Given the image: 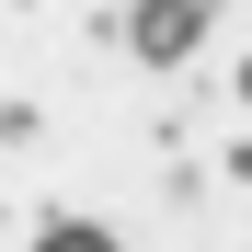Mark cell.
I'll use <instances>...</instances> for the list:
<instances>
[{
	"label": "cell",
	"mask_w": 252,
	"mask_h": 252,
	"mask_svg": "<svg viewBox=\"0 0 252 252\" xmlns=\"http://www.w3.org/2000/svg\"><path fill=\"white\" fill-rule=\"evenodd\" d=\"M229 92H241V103H252V58H241V69H229Z\"/></svg>",
	"instance_id": "cell-3"
},
{
	"label": "cell",
	"mask_w": 252,
	"mask_h": 252,
	"mask_svg": "<svg viewBox=\"0 0 252 252\" xmlns=\"http://www.w3.org/2000/svg\"><path fill=\"white\" fill-rule=\"evenodd\" d=\"M34 252H115V229H103V218H46Z\"/></svg>",
	"instance_id": "cell-2"
},
{
	"label": "cell",
	"mask_w": 252,
	"mask_h": 252,
	"mask_svg": "<svg viewBox=\"0 0 252 252\" xmlns=\"http://www.w3.org/2000/svg\"><path fill=\"white\" fill-rule=\"evenodd\" d=\"M126 46H138L149 69H184L206 46V0H149V12H126Z\"/></svg>",
	"instance_id": "cell-1"
}]
</instances>
